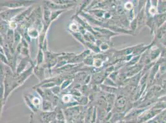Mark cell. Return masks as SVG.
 Returning <instances> with one entry per match:
<instances>
[{"label":"cell","mask_w":166,"mask_h":123,"mask_svg":"<svg viewBox=\"0 0 166 123\" xmlns=\"http://www.w3.org/2000/svg\"><path fill=\"white\" fill-rule=\"evenodd\" d=\"M27 7L19 8V9H8L5 11L1 12V20L9 22L13 21L17 16H18L21 12H22Z\"/></svg>","instance_id":"obj_1"},{"label":"cell","mask_w":166,"mask_h":123,"mask_svg":"<svg viewBox=\"0 0 166 123\" xmlns=\"http://www.w3.org/2000/svg\"><path fill=\"white\" fill-rule=\"evenodd\" d=\"M34 2V1H6L1 3V7H6L8 9H19L23 7H28L31 6V5Z\"/></svg>","instance_id":"obj_2"},{"label":"cell","mask_w":166,"mask_h":123,"mask_svg":"<svg viewBox=\"0 0 166 123\" xmlns=\"http://www.w3.org/2000/svg\"><path fill=\"white\" fill-rule=\"evenodd\" d=\"M128 105V101L126 97L123 95L116 96V100L114 105V107L112 111L115 110L114 113H123Z\"/></svg>","instance_id":"obj_3"},{"label":"cell","mask_w":166,"mask_h":123,"mask_svg":"<svg viewBox=\"0 0 166 123\" xmlns=\"http://www.w3.org/2000/svg\"><path fill=\"white\" fill-rule=\"evenodd\" d=\"M32 62H32L30 57H23L17 65L16 71L15 75H19L21 73H22L23 72H24V71H25L27 69V68L26 69V67L28 66V64L29 63H31Z\"/></svg>","instance_id":"obj_4"},{"label":"cell","mask_w":166,"mask_h":123,"mask_svg":"<svg viewBox=\"0 0 166 123\" xmlns=\"http://www.w3.org/2000/svg\"><path fill=\"white\" fill-rule=\"evenodd\" d=\"M45 69L46 67L44 65H41V66L35 65L34 68L33 73L35 75V76L40 81V82L46 80Z\"/></svg>","instance_id":"obj_5"},{"label":"cell","mask_w":166,"mask_h":123,"mask_svg":"<svg viewBox=\"0 0 166 123\" xmlns=\"http://www.w3.org/2000/svg\"><path fill=\"white\" fill-rule=\"evenodd\" d=\"M149 52L152 62L156 61L161 56V50L157 46H151L149 49Z\"/></svg>","instance_id":"obj_6"},{"label":"cell","mask_w":166,"mask_h":123,"mask_svg":"<svg viewBox=\"0 0 166 123\" xmlns=\"http://www.w3.org/2000/svg\"><path fill=\"white\" fill-rule=\"evenodd\" d=\"M35 63V65L38 66L43 65L45 63V53L41 48H39Z\"/></svg>","instance_id":"obj_7"},{"label":"cell","mask_w":166,"mask_h":123,"mask_svg":"<svg viewBox=\"0 0 166 123\" xmlns=\"http://www.w3.org/2000/svg\"><path fill=\"white\" fill-rule=\"evenodd\" d=\"M42 111H45V112H51V111H54L55 110V108L53 106L52 103L50 101L44 99H42Z\"/></svg>","instance_id":"obj_8"},{"label":"cell","mask_w":166,"mask_h":123,"mask_svg":"<svg viewBox=\"0 0 166 123\" xmlns=\"http://www.w3.org/2000/svg\"><path fill=\"white\" fill-rule=\"evenodd\" d=\"M99 89L100 90H101L102 92H105V93H108V94H115L116 92L118 91V89L117 87L107 86L103 84H101L99 86Z\"/></svg>","instance_id":"obj_9"},{"label":"cell","mask_w":166,"mask_h":123,"mask_svg":"<svg viewBox=\"0 0 166 123\" xmlns=\"http://www.w3.org/2000/svg\"><path fill=\"white\" fill-rule=\"evenodd\" d=\"M27 32L31 39L32 38H34V39L39 38L40 34V32L37 29L32 27H30V28H29L27 30Z\"/></svg>","instance_id":"obj_10"},{"label":"cell","mask_w":166,"mask_h":123,"mask_svg":"<svg viewBox=\"0 0 166 123\" xmlns=\"http://www.w3.org/2000/svg\"><path fill=\"white\" fill-rule=\"evenodd\" d=\"M73 78H68L67 79H65L63 82H62V84H61V88L63 90L67 89L68 88H69L71 86V84L73 82Z\"/></svg>","instance_id":"obj_11"},{"label":"cell","mask_w":166,"mask_h":123,"mask_svg":"<svg viewBox=\"0 0 166 123\" xmlns=\"http://www.w3.org/2000/svg\"><path fill=\"white\" fill-rule=\"evenodd\" d=\"M94 61V56L91 54L84 59L83 63L86 66L91 67V66H93Z\"/></svg>","instance_id":"obj_12"},{"label":"cell","mask_w":166,"mask_h":123,"mask_svg":"<svg viewBox=\"0 0 166 123\" xmlns=\"http://www.w3.org/2000/svg\"><path fill=\"white\" fill-rule=\"evenodd\" d=\"M103 84L107 86H110V87H117L118 85L117 84V83L114 81L112 79H110L109 76H107L105 80L104 81V82L102 83Z\"/></svg>","instance_id":"obj_13"},{"label":"cell","mask_w":166,"mask_h":123,"mask_svg":"<svg viewBox=\"0 0 166 123\" xmlns=\"http://www.w3.org/2000/svg\"><path fill=\"white\" fill-rule=\"evenodd\" d=\"M65 11H61V10H59V11H52L51 12V22L52 23V22H53L55 20H56Z\"/></svg>","instance_id":"obj_14"},{"label":"cell","mask_w":166,"mask_h":123,"mask_svg":"<svg viewBox=\"0 0 166 123\" xmlns=\"http://www.w3.org/2000/svg\"><path fill=\"white\" fill-rule=\"evenodd\" d=\"M51 91L52 92V93L56 96H60V94H62V88L60 86H56L53 87H52L51 89H50Z\"/></svg>","instance_id":"obj_15"},{"label":"cell","mask_w":166,"mask_h":123,"mask_svg":"<svg viewBox=\"0 0 166 123\" xmlns=\"http://www.w3.org/2000/svg\"><path fill=\"white\" fill-rule=\"evenodd\" d=\"M130 27L131 28V31H132L133 32H135L138 29V22L137 18L130 22Z\"/></svg>","instance_id":"obj_16"},{"label":"cell","mask_w":166,"mask_h":123,"mask_svg":"<svg viewBox=\"0 0 166 123\" xmlns=\"http://www.w3.org/2000/svg\"><path fill=\"white\" fill-rule=\"evenodd\" d=\"M133 7H134V4L133 2H132V1H127L124 4V9L128 11L133 10Z\"/></svg>","instance_id":"obj_17"},{"label":"cell","mask_w":166,"mask_h":123,"mask_svg":"<svg viewBox=\"0 0 166 123\" xmlns=\"http://www.w3.org/2000/svg\"><path fill=\"white\" fill-rule=\"evenodd\" d=\"M99 48H100V51L104 52V51H107V50H109L110 47H109V45L107 42H102V44L99 46Z\"/></svg>","instance_id":"obj_18"},{"label":"cell","mask_w":166,"mask_h":123,"mask_svg":"<svg viewBox=\"0 0 166 123\" xmlns=\"http://www.w3.org/2000/svg\"><path fill=\"white\" fill-rule=\"evenodd\" d=\"M164 75H165V76L164 77V81L166 82V72L164 74Z\"/></svg>","instance_id":"obj_19"},{"label":"cell","mask_w":166,"mask_h":123,"mask_svg":"<svg viewBox=\"0 0 166 123\" xmlns=\"http://www.w3.org/2000/svg\"><path fill=\"white\" fill-rule=\"evenodd\" d=\"M123 123V121H120V122H119V123Z\"/></svg>","instance_id":"obj_20"}]
</instances>
